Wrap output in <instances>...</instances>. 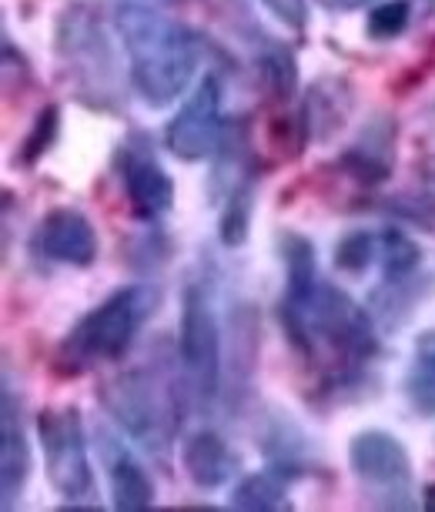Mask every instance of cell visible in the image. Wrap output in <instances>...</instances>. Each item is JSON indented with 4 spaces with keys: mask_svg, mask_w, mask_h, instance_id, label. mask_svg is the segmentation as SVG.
<instances>
[{
    "mask_svg": "<svg viewBox=\"0 0 435 512\" xmlns=\"http://www.w3.org/2000/svg\"><path fill=\"white\" fill-rule=\"evenodd\" d=\"M395 131L382 134H365V141L352 144L342 154V168L362 185H379L392 175V161H395Z\"/></svg>",
    "mask_w": 435,
    "mask_h": 512,
    "instance_id": "cell-18",
    "label": "cell"
},
{
    "mask_svg": "<svg viewBox=\"0 0 435 512\" xmlns=\"http://www.w3.org/2000/svg\"><path fill=\"white\" fill-rule=\"evenodd\" d=\"M94 436H98L104 479H108V489H111V506L118 512L151 509L154 506V482L148 476V469L138 462V456L114 436L108 425H98Z\"/></svg>",
    "mask_w": 435,
    "mask_h": 512,
    "instance_id": "cell-11",
    "label": "cell"
},
{
    "mask_svg": "<svg viewBox=\"0 0 435 512\" xmlns=\"http://www.w3.org/2000/svg\"><path fill=\"white\" fill-rule=\"evenodd\" d=\"M221 335L225 328L218 318L215 288L208 278H191L181 295L178 362L188 395L198 405H211L221 395V375H225V338Z\"/></svg>",
    "mask_w": 435,
    "mask_h": 512,
    "instance_id": "cell-4",
    "label": "cell"
},
{
    "mask_svg": "<svg viewBox=\"0 0 435 512\" xmlns=\"http://www.w3.org/2000/svg\"><path fill=\"white\" fill-rule=\"evenodd\" d=\"M178 459H181L185 476L195 482L198 489H221V486H228L231 479L241 476L238 452L211 429L191 432L178 446Z\"/></svg>",
    "mask_w": 435,
    "mask_h": 512,
    "instance_id": "cell-13",
    "label": "cell"
},
{
    "mask_svg": "<svg viewBox=\"0 0 435 512\" xmlns=\"http://www.w3.org/2000/svg\"><path fill=\"white\" fill-rule=\"evenodd\" d=\"M402 389L412 412H419L422 419H435V328L415 335Z\"/></svg>",
    "mask_w": 435,
    "mask_h": 512,
    "instance_id": "cell-16",
    "label": "cell"
},
{
    "mask_svg": "<svg viewBox=\"0 0 435 512\" xmlns=\"http://www.w3.org/2000/svg\"><path fill=\"white\" fill-rule=\"evenodd\" d=\"M261 4L268 7V14H272L275 21H282L285 27H292V31H302L308 21L305 0H261Z\"/></svg>",
    "mask_w": 435,
    "mask_h": 512,
    "instance_id": "cell-25",
    "label": "cell"
},
{
    "mask_svg": "<svg viewBox=\"0 0 435 512\" xmlns=\"http://www.w3.org/2000/svg\"><path fill=\"white\" fill-rule=\"evenodd\" d=\"M261 71H265L268 88L275 91V98H288L295 91L298 71H295V57L285 51V47H272L261 61Z\"/></svg>",
    "mask_w": 435,
    "mask_h": 512,
    "instance_id": "cell-24",
    "label": "cell"
},
{
    "mask_svg": "<svg viewBox=\"0 0 435 512\" xmlns=\"http://www.w3.org/2000/svg\"><path fill=\"white\" fill-rule=\"evenodd\" d=\"M27 479H31V442L21 419V399L14 395L11 382H4L0 395V496L4 509L21 502Z\"/></svg>",
    "mask_w": 435,
    "mask_h": 512,
    "instance_id": "cell-12",
    "label": "cell"
},
{
    "mask_svg": "<svg viewBox=\"0 0 435 512\" xmlns=\"http://www.w3.org/2000/svg\"><path fill=\"white\" fill-rule=\"evenodd\" d=\"M288 486H292V479L282 476V472L272 469V466H265L258 472H248V476H238L235 489H231V496H228V506L241 509V512H282V509H292Z\"/></svg>",
    "mask_w": 435,
    "mask_h": 512,
    "instance_id": "cell-15",
    "label": "cell"
},
{
    "mask_svg": "<svg viewBox=\"0 0 435 512\" xmlns=\"http://www.w3.org/2000/svg\"><path fill=\"white\" fill-rule=\"evenodd\" d=\"M101 405L118 422L131 442L168 466L171 449L178 446L181 425V389L164 365H134L101 385Z\"/></svg>",
    "mask_w": 435,
    "mask_h": 512,
    "instance_id": "cell-3",
    "label": "cell"
},
{
    "mask_svg": "<svg viewBox=\"0 0 435 512\" xmlns=\"http://www.w3.org/2000/svg\"><path fill=\"white\" fill-rule=\"evenodd\" d=\"M348 111H352V94L345 91L342 81H318L305 104V141H325L342 128Z\"/></svg>",
    "mask_w": 435,
    "mask_h": 512,
    "instance_id": "cell-17",
    "label": "cell"
},
{
    "mask_svg": "<svg viewBox=\"0 0 435 512\" xmlns=\"http://www.w3.org/2000/svg\"><path fill=\"white\" fill-rule=\"evenodd\" d=\"M379 262V231L355 228L338 238L335 245V268L345 275H365Z\"/></svg>",
    "mask_w": 435,
    "mask_h": 512,
    "instance_id": "cell-21",
    "label": "cell"
},
{
    "mask_svg": "<svg viewBox=\"0 0 435 512\" xmlns=\"http://www.w3.org/2000/svg\"><path fill=\"white\" fill-rule=\"evenodd\" d=\"M261 452H265V462L272 469H278L282 476L288 479H302L312 472V442L302 432V425H298L288 412H275L272 419L265 422V429H261Z\"/></svg>",
    "mask_w": 435,
    "mask_h": 512,
    "instance_id": "cell-14",
    "label": "cell"
},
{
    "mask_svg": "<svg viewBox=\"0 0 435 512\" xmlns=\"http://www.w3.org/2000/svg\"><path fill=\"white\" fill-rule=\"evenodd\" d=\"M118 171L128 195V208L144 225H154L174 208V181L164 164L154 158L151 141L144 134H131L118 148Z\"/></svg>",
    "mask_w": 435,
    "mask_h": 512,
    "instance_id": "cell-9",
    "label": "cell"
},
{
    "mask_svg": "<svg viewBox=\"0 0 435 512\" xmlns=\"http://www.w3.org/2000/svg\"><path fill=\"white\" fill-rule=\"evenodd\" d=\"M57 108H44L41 114H37V121H34V131L27 134L24 138V144H21V151H17V164L21 168H31V164L41 158V154H47V148L54 144V138H57Z\"/></svg>",
    "mask_w": 435,
    "mask_h": 512,
    "instance_id": "cell-23",
    "label": "cell"
},
{
    "mask_svg": "<svg viewBox=\"0 0 435 512\" xmlns=\"http://www.w3.org/2000/svg\"><path fill=\"white\" fill-rule=\"evenodd\" d=\"M318 7H325V11L332 14H348V11H362V7H372L375 0H315Z\"/></svg>",
    "mask_w": 435,
    "mask_h": 512,
    "instance_id": "cell-26",
    "label": "cell"
},
{
    "mask_svg": "<svg viewBox=\"0 0 435 512\" xmlns=\"http://www.w3.org/2000/svg\"><path fill=\"white\" fill-rule=\"evenodd\" d=\"M379 265H382V285H412L415 272L422 265V248L412 235L402 228H382L379 231Z\"/></svg>",
    "mask_w": 435,
    "mask_h": 512,
    "instance_id": "cell-19",
    "label": "cell"
},
{
    "mask_svg": "<svg viewBox=\"0 0 435 512\" xmlns=\"http://www.w3.org/2000/svg\"><path fill=\"white\" fill-rule=\"evenodd\" d=\"M412 17L409 0H385V4L372 7L369 14V37L372 41H395L399 34H405Z\"/></svg>",
    "mask_w": 435,
    "mask_h": 512,
    "instance_id": "cell-22",
    "label": "cell"
},
{
    "mask_svg": "<svg viewBox=\"0 0 435 512\" xmlns=\"http://www.w3.org/2000/svg\"><path fill=\"white\" fill-rule=\"evenodd\" d=\"M348 469L365 499L379 509H415L412 456L399 436L385 429H362L348 442Z\"/></svg>",
    "mask_w": 435,
    "mask_h": 512,
    "instance_id": "cell-5",
    "label": "cell"
},
{
    "mask_svg": "<svg viewBox=\"0 0 435 512\" xmlns=\"http://www.w3.org/2000/svg\"><path fill=\"white\" fill-rule=\"evenodd\" d=\"M57 51L67 71L74 74L77 88L98 104L101 98H111L114 81V57L104 37L101 24L94 21L84 7H71L61 17V31H57Z\"/></svg>",
    "mask_w": 435,
    "mask_h": 512,
    "instance_id": "cell-8",
    "label": "cell"
},
{
    "mask_svg": "<svg viewBox=\"0 0 435 512\" xmlns=\"http://www.w3.org/2000/svg\"><path fill=\"white\" fill-rule=\"evenodd\" d=\"M422 506H425V509H429V512H435V482H432V486H425Z\"/></svg>",
    "mask_w": 435,
    "mask_h": 512,
    "instance_id": "cell-27",
    "label": "cell"
},
{
    "mask_svg": "<svg viewBox=\"0 0 435 512\" xmlns=\"http://www.w3.org/2000/svg\"><path fill=\"white\" fill-rule=\"evenodd\" d=\"M114 27L128 54V74L141 101L148 108H168L178 101L201 64L198 34L141 0H118Z\"/></svg>",
    "mask_w": 435,
    "mask_h": 512,
    "instance_id": "cell-1",
    "label": "cell"
},
{
    "mask_svg": "<svg viewBox=\"0 0 435 512\" xmlns=\"http://www.w3.org/2000/svg\"><path fill=\"white\" fill-rule=\"evenodd\" d=\"M225 141V118H221V84L218 74H205L188 94L178 114L164 128V144L178 161H208Z\"/></svg>",
    "mask_w": 435,
    "mask_h": 512,
    "instance_id": "cell-7",
    "label": "cell"
},
{
    "mask_svg": "<svg viewBox=\"0 0 435 512\" xmlns=\"http://www.w3.org/2000/svg\"><path fill=\"white\" fill-rule=\"evenodd\" d=\"M37 439H41L44 469L64 509L94 496V466L87 456V432L77 405H54L37 415Z\"/></svg>",
    "mask_w": 435,
    "mask_h": 512,
    "instance_id": "cell-6",
    "label": "cell"
},
{
    "mask_svg": "<svg viewBox=\"0 0 435 512\" xmlns=\"http://www.w3.org/2000/svg\"><path fill=\"white\" fill-rule=\"evenodd\" d=\"M158 305L161 292L148 282L111 292L101 305H94L67 328L54 352V372L64 379H77V375H87L108 362H121L138 332L158 312Z\"/></svg>",
    "mask_w": 435,
    "mask_h": 512,
    "instance_id": "cell-2",
    "label": "cell"
},
{
    "mask_svg": "<svg viewBox=\"0 0 435 512\" xmlns=\"http://www.w3.org/2000/svg\"><path fill=\"white\" fill-rule=\"evenodd\" d=\"M251 215H255V178H251V171H245V175L228 185L225 208H221V221H218L221 245L225 248L245 245L251 231Z\"/></svg>",
    "mask_w": 435,
    "mask_h": 512,
    "instance_id": "cell-20",
    "label": "cell"
},
{
    "mask_svg": "<svg viewBox=\"0 0 435 512\" xmlns=\"http://www.w3.org/2000/svg\"><path fill=\"white\" fill-rule=\"evenodd\" d=\"M31 251L44 262L67 268H91L98 262V231L77 208H51L31 231Z\"/></svg>",
    "mask_w": 435,
    "mask_h": 512,
    "instance_id": "cell-10",
    "label": "cell"
}]
</instances>
